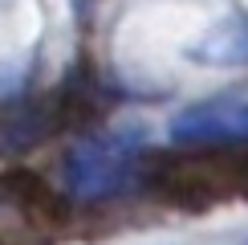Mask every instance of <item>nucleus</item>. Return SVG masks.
Here are the masks:
<instances>
[{
  "label": "nucleus",
  "instance_id": "obj_1",
  "mask_svg": "<svg viewBox=\"0 0 248 245\" xmlns=\"http://www.w3.org/2000/svg\"><path fill=\"white\" fill-rule=\"evenodd\" d=\"M139 156L134 135H86L61 156V180L74 200H106L139 176Z\"/></svg>",
  "mask_w": 248,
  "mask_h": 245
},
{
  "label": "nucleus",
  "instance_id": "obj_2",
  "mask_svg": "<svg viewBox=\"0 0 248 245\" xmlns=\"http://www.w3.org/2000/svg\"><path fill=\"white\" fill-rule=\"evenodd\" d=\"M171 139L183 147H248V98H212L179 110Z\"/></svg>",
  "mask_w": 248,
  "mask_h": 245
},
{
  "label": "nucleus",
  "instance_id": "obj_3",
  "mask_svg": "<svg viewBox=\"0 0 248 245\" xmlns=\"http://www.w3.org/2000/svg\"><path fill=\"white\" fill-rule=\"evenodd\" d=\"M200 57L208 61H248V20H228L208 45L200 49Z\"/></svg>",
  "mask_w": 248,
  "mask_h": 245
}]
</instances>
